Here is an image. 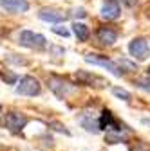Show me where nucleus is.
<instances>
[{"mask_svg":"<svg viewBox=\"0 0 150 151\" xmlns=\"http://www.w3.org/2000/svg\"><path fill=\"white\" fill-rule=\"evenodd\" d=\"M18 43L22 47H27V49H42V47L47 45V40H45V36L25 29L18 34Z\"/></svg>","mask_w":150,"mask_h":151,"instance_id":"f257e3e1","label":"nucleus"},{"mask_svg":"<svg viewBox=\"0 0 150 151\" xmlns=\"http://www.w3.org/2000/svg\"><path fill=\"white\" fill-rule=\"evenodd\" d=\"M40 92H42V85L36 78H33V76H24L20 79V83L16 85V93H20V96L34 97V96H38Z\"/></svg>","mask_w":150,"mask_h":151,"instance_id":"f03ea898","label":"nucleus"},{"mask_svg":"<svg viewBox=\"0 0 150 151\" xmlns=\"http://www.w3.org/2000/svg\"><path fill=\"white\" fill-rule=\"evenodd\" d=\"M128 52L134 60L143 61L150 56V45L145 38H134V40L128 43Z\"/></svg>","mask_w":150,"mask_h":151,"instance_id":"7ed1b4c3","label":"nucleus"},{"mask_svg":"<svg viewBox=\"0 0 150 151\" xmlns=\"http://www.w3.org/2000/svg\"><path fill=\"white\" fill-rule=\"evenodd\" d=\"M85 61H87V63H92V65H100V67H103V68L110 70L114 76H121V74H123V72L118 68V65L112 61V60H108L107 56H100V54H87V56H85Z\"/></svg>","mask_w":150,"mask_h":151,"instance_id":"20e7f679","label":"nucleus"},{"mask_svg":"<svg viewBox=\"0 0 150 151\" xmlns=\"http://www.w3.org/2000/svg\"><path fill=\"white\" fill-rule=\"evenodd\" d=\"M27 121L29 119L24 115V113H20V111H9L6 115V126L13 131V133H20V131L25 128Z\"/></svg>","mask_w":150,"mask_h":151,"instance_id":"39448f33","label":"nucleus"},{"mask_svg":"<svg viewBox=\"0 0 150 151\" xmlns=\"http://www.w3.org/2000/svg\"><path fill=\"white\" fill-rule=\"evenodd\" d=\"M96 40L105 45V47H110V45H114L118 42V31L114 27H110V25H101L98 27L96 31Z\"/></svg>","mask_w":150,"mask_h":151,"instance_id":"423d86ee","label":"nucleus"},{"mask_svg":"<svg viewBox=\"0 0 150 151\" xmlns=\"http://www.w3.org/2000/svg\"><path fill=\"white\" fill-rule=\"evenodd\" d=\"M101 16L105 20H116V18L121 14V7L118 0H105L103 6H101Z\"/></svg>","mask_w":150,"mask_h":151,"instance_id":"0eeeda50","label":"nucleus"},{"mask_svg":"<svg viewBox=\"0 0 150 151\" xmlns=\"http://www.w3.org/2000/svg\"><path fill=\"white\" fill-rule=\"evenodd\" d=\"M0 7L9 13H25L29 11L27 0H0Z\"/></svg>","mask_w":150,"mask_h":151,"instance_id":"6e6552de","label":"nucleus"},{"mask_svg":"<svg viewBox=\"0 0 150 151\" xmlns=\"http://www.w3.org/2000/svg\"><path fill=\"white\" fill-rule=\"evenodd\" d=\"M38 16H40V20L51 22V24H60V22L65 20V14H63L62 11H58V9H47V7L40 9Z\"/></svg>","mask_w":150,"mask_h":151,"instance_id":"1a4fd4ad","label":"nucleus"},{"mask_svg":"<svg viewBox=\"0 0 150 151\" xmlns=\"http://www.w3.org/2000/svg\"><path fill=\"white\" fill-rule=\"evenodd\" d=\"M76 78L83 85H94V83H98V86H103L105 85V81L101 78H98V76H94V74H89V72H83V70H78L76 72Z\"/></svg>","mask_w":150,"mask_h":151,"instance_id":"9d476101","label":"nucleus"},{"mask_svg":"<svg viewBox=\"0 0 150 151\" xmlns=\"http://www.w3.org/2000/svg\"><path fill=\"white\" fill-rule=\"evenodd\" d=\"M72 32L76 34L78 38V42H87L89 40V36H90V29L85 25V24H72Z\"/></svg>","mask_w":150,"mask_h":151,"instance_id":"9b49d317","label":"nucleus"},{"mask_svg":"<svg viewBox=\"0 0 150 151\" xmlns=\"http://www.w3.org/2000/svg\"><path fill=\"white\" fill-rule=\"evenodd\" d=\"M82 126H83L87 131H92V133H98V131L101 129V128H100V119H98V121H92V119L83 117V119H82Z\"/></svg>","mask_w":150,"mask_h":151,"instance_id":"f8f14e48","label":"nucleus"},{"mask_svg":"<svg viewBox=\"0 0 150 151\" xmlns=\"http://www.w3.org/2000/svg\"><path fill=\"white\" fill-rule=\"evenodd\" d=\"M107 142L108 144H118V142H127V137L118 133V131H107Z\"/></svg>","mask_w":150,"mask_h":151,"instance_id":"ddd939ff","label":"nucleus"},{"mask_svg":"<svg viewBox=\"0 0 150 151\" xmlns=\"http://www.w3.org/2000/svg\"><path fill=\"white\" fill-rule=\"evenodd\" d=\"M112 93H114L116 97H119V99H123V101H130V93L125 90V88H119V86H114L112 88Z\"/></svg>","mask_w":150,"mask_h":151,"instance_id":"4468645a","label":"nucleus"},{"mask_svg":"<svg viewBox=\"0 0 150 151\" xmlns=\"http://www.w3.org/2000/svg\"><path fill=\"white\" fill-rule=\"evenodd\" d=\"M130 151H150V146L145 144L143 140H139V142H136V146L130 147Z\"/></svg>","mask_w":150,"mask_h":151,"instance_id":"2eb2a0df","label":"nucleus"},{"mask_svg":"<svg viewBox=\"0 0 150 151\" xmlns=\"http://www.w3.org/2000/svg\"><path fill=\"white\" fill-rule=\"evenodd\" d=\"M118 63H119V65H125V67H127V72H130V70H136V63H132V61H127L125 58H119V60H118Z\"/></svg>","mask_w":150,"mask_h":151,"instance_id":"dca6fc26","label":"nucleus"},{"mask_svg":"<svg viewBox=\"0 0 150 151\" xmlns=\"http://www.w3.org/2000/svg\"><path fill=\"white\" fill-rule=\"evenodd\" d=\"M52 32L60 34V36H63V38H67V36H69V29H67V27H62V25H58V27H52Z\"/></svg>","mask_w":150,"mask_h":151,"instance_id":"f3484780","label":"nucleus"},{"mask_svg":"<svg viewBox=\"0 0 150 151\" xmlns=\"http://www.w3.org/2000/svg\"><path fill=\"white\" fill-rule=\"evenodd\" d=\"M148 78H150V76H148ZM136 85H138L139 88H143V90H148V92H150V81H148V79H138V81H136Z\"/></svg>","mask_w":150,"mask_h":151,"instance_id":"a211bd4d","label":"nucleus"},{"mask_svg":"<svg viewBox=\"0 0 150 151\" xmlns=\"http://www.w3.org/2000/svg\"><path fill=\"white\" fill-rule=\"evenodd\" d=\"M2 78L7 79L9 83H15V81H16V76H15V74H6V72H4V74H2Z\"/></svg>","mask_w":150,"mask_h":151,"instance_id":"6ab92c4d","label":"nucleus"},{"mask_svg":"<svg viewBox=\"0 0 150 151\" xmlns=\"http://www.w3.org/2000/svg\"><path fill=\"white\" fill-rule=\"evenodd\" d=\"M74 16H78V18H85L87 16V13H85V9H76V11H74Z\"/></svg>","mask_w":150,"mask_h":151,"instance_id":"aec40b11","label":"nucleus"},{"mask_svg":"<svg viewBox=\"0 0 150 151\" xmlns=\"http://www.w3.org/2000/svg\"><path fill=\"white\" fill-rule=\"evenodd\" d=\"M121 2H123L125 6H128V7H130V6H134V4H136V0H121Z\"/></svg>","mask_w":150,"mask_h":151,"instance_id":"412c9836","label":"nucleus"},{"mask_svg":"<svg viewBox=\"0 0 150 151\" xmlns=\"http://www.w3.org/2000/svg\"><path fill=\"white\" fill-rule=\"evenodd\" d=\"M143 124H148L150 126V119H143Z\"/></svg>","mask_w":150,"mask_h":151,"instance_id":"4be33fe9","label":"nucleus"},{"mask_svg":"<svg viewBox=\"0 0 150 151\" xmlns=\"http://www.w3.org/2000/svg\"><path fill=\"white\" fill-rule=\"evenodd\" d=\"M146 76H150V67H148V68H146Z\"/></svg>","mask_w":150,"mask_h":151,"instance_id":"5701e85b","label":"nucleus"},{"mask_svg":"<svg viewBox=\"0 0 150 151\" xmlns=\"http://www.w3.org/2000/svg\"><path fill=\"white\" fill-rule=\"evenodd\" d=\"M0 111H2V106H0Z\"/></svg>","mask_w":150,"mask_h":151,"instance_id":"b1692460","label":"nucleus"}]
</instances>
